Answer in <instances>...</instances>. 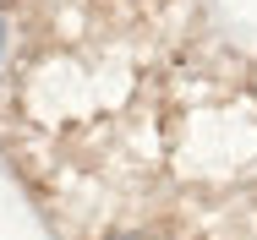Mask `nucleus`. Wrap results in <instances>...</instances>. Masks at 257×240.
I'll return each instance as SVG.
<instances>
[{
    "label": "nucleus",
    "instance_id": "nucleus-1",
    "mask_svg": "<svg viewBox=\"0 0 257 240\" xmlns=\"http://www.w3.org/2000/svg\"><path fill=\"white\" fill-rule=\"evenodd\" d=\"M132 240H154V235H132Z\"/></svg>",
    "mask_w": 257,
    "mask_h": 240
},
{
    "label": "nucleus",
    "instance_id": "nucleus-2",
    "mask_svg": "<svg viewBox=\"0 0 257 240\" xmlns=\"http://www.w3.org/2000/svg\"><path fill=\"white\" fill-rule=\"evenodd\" d=\"M0 33H6V28H0Z\"/></svg>",
    "mask_w": 257,
    "mask_h": 240
}]
</instances>
